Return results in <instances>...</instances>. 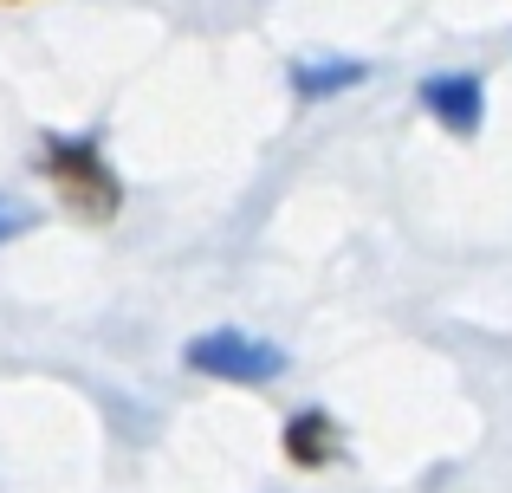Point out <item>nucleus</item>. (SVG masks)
<instances>
[{
    "mask_svg": "<svg viewBox=\"0 0 512 493\" xmlns=\"http://www.w3.org/2000/svg\"><path fill=\"white\" fill-rule=\"evenodd\" d=\"M13 234H26V208L0 195V241H13Z\"/></svg>",
    "mask_w": 512,
    "mask_h": 493,
    "instance_id": "obj_6",
    "label": "nucleus"
},
{
    "mask_svg": "<svg viewBox=\"0 0 512 493\" xmlns=\"http://www.w3.org/2000/svg\"><path fill=\"white\" fill-rule=\"evenodd\" d=\"M338 455H344V435L325 409H305V416L286 422V461L292 468H331Z\"/></svg>",
    "mask_w": 512,
    "mask_h": 493,
    "instance_id": "obj_4",
    "label": "nucleus"
},
{
    "mask_svg": "<svg viewBox=\"0 0 512 493\" xmlns=\"http://www.w3.org/2000/svg\"><path fill=\"white\" fill-rule=\"evenodd\" d=\"M39 176L52 182V195H59L65 215L91 221V228L124 208V182H117V169L104 163L98 137H52L46 156H39Z\"/></svg>",
    "mask_w": 512,
    "mask_h": 493,
    "instance_id": "obj_1",
    "label": "nucleus"
},
{
    "mask_svg": "<svg viewBox=\"0 0 512 493\" xmlns=\"http://www.w3.org/2000/svg\"><path fill=\"white\" fill-rule=\"evenodd\" d=\"M422 111L454 137H474L487 117V85H480V72H435L422 78Z\"/></svg>",
    "mask_w": 512,
    "mask_h": 493,
    "instance_id": "obj_3",
    "label": "nucleus"
},
{
    "mask_svg": "<svg viewBox=\"0 0 512 493\" xmlns=\"http://www.w3.org/2000/svg\"><path fill=\"white\" fill-rule=\"evenodd\" d=\"M182 364L195 370V377H221V383H273L279 370H286V351L253 338V331H240V325H221V331L188 338Z\"/></svg>",
    "mask_w": 512,
    "mask_h": 493,
    "instance_id": "obj_2",
    "label": "nucleus"
},
{
    "mask_svg": "<svg viewBox=\"0 0 512 493\" xmlns=\"http://www.w3.org/2000/svg\"><path fill=\"white\" fill-rule=\"evenodd\" d=\"M370 78V65L357 59H325V65H299L292 72V85H299V98H331V91H350Z\"/></svg>",
    "mask_w": 512,
    "mask_h": 493,
    "instance_id": "obj_5",
    "label": "nucleus"
}]
</instances>
